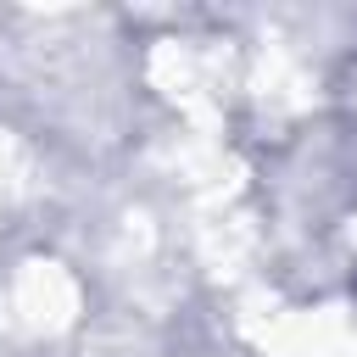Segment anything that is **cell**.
I'll return each instance as SVG.
<instances>
[]
</instances>
